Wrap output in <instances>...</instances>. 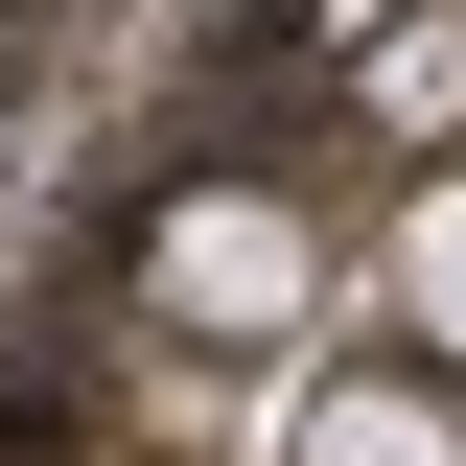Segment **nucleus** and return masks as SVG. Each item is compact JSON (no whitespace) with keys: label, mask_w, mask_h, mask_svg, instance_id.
I'll return each mask as SVG.
<instances>
[{"label":"nucleus","mask_w":466,"mask_h":466,"mask_svg":"<svg viewBox=\"0 0 466 466\" xmlns=\"http://www.w3.org/2000/svg\"><path fill=\"white\" fill-rule=\"evenodd\" d=\"M303 466H466V420L373 373V397H327V420H303Z\"/></svg>","instance_id":"obj_2"},{"label":"nucleus","mask_w":466,"mask_h":466,"mask_svg":"<svg viewBox=\"0 0 466 466\" xmlns=\"http://www.w3.org/2000/svg\"><path fill=\"white\" fill-rule=\"evenodd\" d=\"M140 303H164V327H303V210L280 187H187V210L140 233Z\"/></svg>","instance_id":"obj_1"},{"label":"nucleus","mask_w":466,"mask_h":466,"mask_svg":"<svg viewBox=\"0 0 466 466\" xmlns=\"http://www.w3.org/2000/svg\"><path fill=\"white\" fill-rule=\"evenodd\" d=\"M397 303H420V350H466V187H420V233H397Z\"/></svg>","instance_id":"obj_3"}]
</instances>
